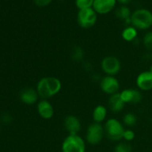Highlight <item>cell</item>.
Returning a JSON list of instances; mask_svg holds the SVG:
<instances>
[{"label": "cell", "mask_w": 152, "mask_h": 152, "mask_svg": "<svg viewBox=\"0 0 152 152\" xmlns=\"http://www.w3.org/2000/svg\"><path fill=\"white\" fill-rule=\"evenodd\" d=\"M101 68L107 76H115L121 69V63L118 58L114 56H108L103 58L101 62Z\"/></svg>", "instance_id": "52a82bcc"}, {"label": "cell", "mask_w": 152, "mask_h": 152, "mask_svg": "<svg viewBox=\"0 0 152 152\" xmlns=\"http://www.w3.org/2000/svg\"><path fill=\"white\" fill-rule=\"evenodd\" d=\"M62 83L60 80L55 77H45L39 80L37 85V90L39 97L48 99L60 92Z\"/></svg>", "instance_id": "6da1fadb"}, {"label": "cell", "mask_w": 152, "mask_h": 152, "mask_svg": "<svg viewBox=\"0 0 152 152\" xmlns=\"http://www.w3.org/2000/svg\"><path fill=\"white\" fill-rule=\"evenodd\" d=\"M125 104L126 103L120 97V93L111 95L108 99V108L114 113H118L123 111L125 107Z\"/></svg>", "instance_id": "9a60e30c"}, {"label": "cell", "mask_w": 152, "mask_h": 152, "mask_svg": "<svg viewBox=\"0 0 152 152\" xmlns=\"http://www.w3.org/2000/svg\"><path fill=\"white\" fill-rule=\"evenodd\" d=\"M132 25L137 30H146L152 26V13L145 8L136 10L131 16Z\"/></svg>", "instance_id": "7a4b0ae2"}, {"label": "cell", "mask_w": 152, "mask_h": 152, "mask_svg": "<svg viewBox=\"0 0 152 152\" xmlns=\"http://www.w3.org/2000/svg\"><path fill=\"white\" fill-rule=\"evenodd\" d=\"M83 56H84L83 50L80 47H76L73 49L72 53H71V56H72L73 59L76 61H80L83 59Z\"/></svg>", "instance_id": "603a6c76"}, {"label": "cell", "mask_w": 152, "mask_h": 152, "mask_svg": "<svg viewBox=\"0 0 152 152\" xmlns=\"http://www.w3.org/2000/svg\"><path fill=\"white\" fill-rule=\"evenodd\" d=\"M37 112L41 118L50 120L54 115V108L49 101L42 99L37 104Z\"/></svg>", "instance_id": "30bf717a"}, {"label": "cell", "mask_w": 152, "mask_h": 152, "mask_svg": "<svg viewBox=\"0 0 152 152\" xmlns=\"http://www.w3.org/2000/svg\"><path fill=\"white\" fill-rule=\"evenodd\" d=\"M149 71L152 74V65L151 66V68H150V71Z\"/></svg>", "instance_id": "83f0119b"}, {"label": "cell", "mask_w": 152, "mask_h": 152, "mask_svg": "<svg viewBox=\"0 0 152 152\" xmlns=\"http://www.w3.org/2000/svg\"><path fill=\"white\" fill-rule=\"evenodd\" d=\"M137 119V117L132 113H128L124 115L123 118V122L126 126H129V127H132L136 125Z\"/></svg>", "instance_id": "d6986e66"}, {"label": "cell", "mask_w": 152, "mask_h": 152, "mask_svg": "<svg viewBox=\"0 0 152 152\" xmlns=\"http://www.w3.org/2000/svg\"><path fill=\"white\" fill-rule=\"evenodd\" d=\"M105 135L104 126L101 123H91L86 131V141L90 145H96L102 142Z\"/></svg>", "instance_id": "8992f818"}, {"label": "cell", "mask_w": 152, "mask_h": 152, "mask_svg": "<svg viewBox=\"0 0 152 152\" xmlns=\"http://www.w3.org/2000/svg\"><path fill=\"white\" fill-rule=\"evenodd\" d=\"M125 103H138L142 100V94L137 89H125L120 93Z\"/></svg>", "instance_id": "4fadbf2b"}, {"label": "cell", "mask_w": 152, "mask_h": 152, "mask_svg": "<svg viewBox=\"0 0 152 152\" xmlns=\"http://www.w3.org/2000/svg\"><path fill=\"white\" fill-rule=\"evenodd\" d=\"M39 97L37 90L31 87L25 88L19 93V99L26 105H34L37 102Z\"/></svg>", "instance_id": "8fae6325"}, {"label": "cell", "mask_w": 152, "mask_h": 152, "mask_svg": "<svg viewBox=\"0 0 152 152\" xmlns=\"http://www.w3.org/2000/svg\"><path fill=\"white\" fill-rule=\"evenodd\" d=\"M143 45L148 50H152V31L146 33L143 37Z\"/></svg>", "instance_id": "7402d4cb"}, {"label": "cell", "mask_w": 152, "mask_h": 152, "mask_svg": "<svg viewBox=\"0 0 152 152\" xmlns=\"http://www.w3.org/2000/svg\"><path fill=\"white\" fill-rule=\"evenodd\" d=\"M78 25L84 29H88L94 26L97 20V13L93 8L79 10L77 13Z\"/></svg>", "instance_id": "5b68a950"}, {"label": "cell", "mask_w": 152, "mask_h": 152, "mask_svg": "<svg viewBox=\"0 0 152 152\" xmlns=\"http://www.w3.org/2000/svg\"><path fill=\"white\" fill-rule=\"evenodd\" d=\"M132 1V0H117V1H118L119 3H120L123 5H126V4H129Z\"/></svg>", "instance_id": "4316f807"}, {"label": "cell", "mask_w": 152, "mask_h": 152, "mask_svg": "<svg viewBox=\"0 0 152 152\" xmlns=\"http://www.w3.org/2000/svg\"><path fill=\"white\" fill-rule=\"evenodd\" d=\"M135 137V133L132 130L130 129H127V130H125L124 134H123V138L125 140L127 141V142H130L132 141Z\"/></svg>", "instance_id": "cb8c5ba5"}, {"label": "cell", "mask_w": 152, "mask_h": 152, "mask_svg": "<svg viewBox=\"0 0 152 152\" xmlns=\"http://www.w3.org/2000/svg\"><path fill=\"white\" fill-rule=\"evenodd\" d=\"M99 86L104 93L111 96L119 93L120 85V82L116 77L113 76H106L101 80Z\"/></svg>", "instance_id": "ba28073f"}, {"label": "cell", "mask_w": 152, "mask_h": 152, "mask_svg": "<svg viewBox=\"0 0 152 152\" xmlns=\"http://www.w3.org/2000/svg\"><path fill=\"white\" fill-rule=\"evenodd\" d=\"M108 111L106 107L103 105H98L94 108L92 114V117L94 123H102L106 119Z\"/></svg>", "instance_id": "2e32d148"}, {"label": "cell", "mask_w": 152, "mask_h": 152, "mask_svg": "<svg viewBox=\"0 0 152 152\" xmlns=\"http://www.w3.org/2000/svg\"><path fill=\"white\" fill-rule=\"evenodd\" d=\"M105 134L111 141H120L123 138L125 129L123 123L114 118L108 119L104 126Z\"/></svg>", "instance_id": "3957f363"}, {"label": "cell", "mask_w": 152, "mask_h": 152, "mask_svg": "<svg viewBox=\"0 0 152 152\" xmlns=\"http://www.w3.org/2000/svg\"><path fill=\"white\" fill-rule=\"evenodd\" d=\"M64 126L69 134H78L82 128L80 119L74 115L67 116L64 120Z\"/></svg>", "instance_id": "7c38bea8"}, {"label": "cell", "mask_w": 152, "mask_h": 152, "mask_svg": "<svg viewBox=\"0 0 152 152\" xmlns=\"http://www.w3.org/2000/svg\"><path fill=\"white\" fill-rule=\"evenodd\" d=\"M34 4L40 7H44L49 5L52 2V0H33Z\"/></svg>", "instance_id": "484cf974"}, {"label": "cell", "mask_w": 152, "mask_h": 152, "mask_svg": "<svg viewBox=\"0 0 152 152\" xmlns=\"http://www.w3.org/2000/svg\"><path fill=\"white\" fill-rule=\"evenodd\" d=\"M86 142L79 134H69L62 143V152H86Z\"/></svg>", "instance_id": "277c9868"}, {"label": "cell", "mask_w": 152, "mask_h": 152, "mask_svg": "<svg viewBox=\"0 0 152 152\" xmlns=\"http://www.w3.org/2000/svg\"><path fill=\"white\" fill-rule=\"evenodd\" d=\"M115 16L119 19L125 22L128 19H130L132 16V12L126 5H121L116 10Z\"/></svg>", "instance_id": "ac0fdd59"}, {"label": "cell", "mask_w": 152, "mask_h": 152, "mask_svg": "<svg viewBox=\"0 0 152 152\" xmlns=\"http://www.w3.org/2000/svg\"><path fill=\"white\" fill-rule=\"evenodd\" d=\"M137 86L141 91H150L152 89V74L150 71H144L137 76Z\"/></svg>", "instance_id": "5bb4252c"}, {"label": "cell", "mask_w": 152, "mask_h": 152, "mask_svg": "<svg viewBox=\"0 0 152 152\" xmlns=\"http://www.w3.org/2000/svg\"><path fill=\"white\" fill-rule=\"evenodd\" d=\"M1 121L6 125H8L13 121V117L8 113H3L1 115Z\"/></svg>", "instance_id": "d4e9b609"}, {"label": "cell", "mask_w": 152, "mask_h": 152, "mask_svg": "<svg viewBox=\"0 0 152 152\" xmlns=\"http://www.w3.org/2000/svg\"><path fill=\"white\" fill-rule=\"evenodd\" d=\"M94 0H75V4L79 10L91 8Z\"/></svg>", "instance_id": "ffe728a7"}, {"label": "cell", "mask_w": 152, "mask_h": 152, "mask_svg": "<svg viewBox=\"0 0 152 152\" xmlns=\"http://www.w3.org/2000/svg\"><path fill=\"white\" fill-rule=\"evenodd\" d=\"M114 152H132V147L128 142H120L114 148Z\"/></svg>", "instance_id": "44dd1931"}, {"label": "cell", "mask_w": 152, "mask_h": 152, "mask_svg": "<svg viewBox=\"0 0 152 152\" xmlns=\"http://www.w3.org/2000/svg\"><path fill=\"white\" fill-rule=\"evenodd\" d=\"M137 37V30L132 26H128L122 32V37L126 42H132Z\"/></svg>", "instance_id": "e0dca14e"}, {"label": "cell", "mask_w": 152, "mask_h": 152, "mask_svg": "<svg viewBox=\"0 0 152 152\" xmlns=\"http://www.w3.org/2000/svg\"><path fill=\"white\" fill-rule=\"evenodd\" d=\"M117 4V0H94L92 8L99 14H107L112 11Z\"/></svg>", "instance_id": "9c48e42d"}]
</instances>
